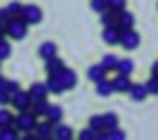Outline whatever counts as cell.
<instances>
[{
    "label": "cell",
    "instance_id": "cell-1",
    "mask_svg": "<svg viewBox=\"0 0 158 140\" xmlns=\"http://www.w3.org/2000/svg\"><path fill=\"white\" fill-rule=\"evenodd\" d=\"M38 125V116L31 111V109H25V111H18V116H14V127L18 129L20 134H31Z\"/></svg>",
    "mask_w": 158,
    "mask_h": 140
},
{
    "label": "cell",
    "instance_id": "cell-2",
    "mask_svg": "<svg viewBox=\"0 0 158 140\" xmlns=\"http://www.w3.org/2000/svg\"><path fill=\"white\" fill-rule=\"evenodd\" d=\"M27 31H29V25H27V20L20 18V16H14L7 23V36L11 40H23L27 36Z\"/></svg>",
    "mask_w": 158,
    "mask_h": 140
},
{
    "label": "cell",
    "instance_id": "cell-3",
    "mask_svg": "<svg viewBox=\"0 0 158 140\" xmlns=\"http://www.w3.org/2000/svg\"><path fill=\"white\" fill-rule=\"evenodd\" d=\"M118 45H123L127 51H134L136 47L140 45V36L134 31V27H131V29H123V31H120V40H118Z\"/></svg>",
    "mask_w": 158,
    "mask_h": 140
},
{
    "label": "cell",
    "instance_id": "cell-4",
    "mask_svg": "<svg viewBox=\"0 0 158 140\" xmlns=\"http://www.w3.org/2000/svg\"><path fill=\"white\" fill-rule=\"evenodd\" d=\"M31 102H34V98H31V93L25 91V89H20L18 93H14V98H11V107H14L16 111L31 109Z\"/></svg>",
    "mask_w": 158,
    "mask_h": 140
},
{
    "label": "cell",
    "instance_id": "cell-5",
    "mask_svg": "<svg viewBox=\"0 0 158 140\" xmlns=\"http://www.w3.org/2000/svg\"><path fill=\"white\" fill-rule=\"evenodd\" d=\"M20 18H25L27 25H38L40 20H43V9H40L38 5H23Z\"/></svg>",
    "mask_w": 158,
    "mask_h": 140
},
{
    "label": "cell",
    "instance_id": "cell-6",
    "mask_svg": "<svg viewBox=\"0 0 158 140\" xmlns=\"http://www.w3.org/2000/svg\"><path fill=\"white\" fill-rule=\"evenodd\" d=\"M109 82H111V89H114L116 93H127L129 87H131L129 76H125V73H118V71H116V78L109 80Z\"/></svg>",
    "mask_w": 158,
    "mask_h": 140
},
{
    "label": "cell",
    "instance_id": "cell-7",
    "mask_svg": "<svg viewBox=\"0 0 158 140\" xmlns=\"http://www.w3.org/2000/svg\"><path fill=\"white\" fill-rule=\"evenodd\" d=\"M58 78H60V82H62V87H65V91H67V89H73V87L78 84L76 71H73V69H67V67L58 73Z\"/></svg>",
    "mask_w": 158,
    "mask_h": 140
},
{
    "label": "cell",
    "instance_id": "cell-8",
    "mask_svg": "<svg viewBox=\"0 0 158 140\" xmlns=\"http://www.w3.org/2000/svg\"><path fill=\"white\" fill-rule=\"evenodd\" d=\"M134 14H129L127 9H123V11H118L116 14V27H118V31H123V29H131L134 27Z\"/></svg>",
    "mask_w": 158,
    "mask_h": 140
},
{
    "label": "cell",
    "instance_id": "cell-9",
    "mask_svg": "<svg viewBox=\"0 0 158 140\" xmlns=\"http://www.w3.org/2000/svg\"><path fill=\"white\" fill-rule=\"evenodd\" d=\"M34 131H36V138L38 140H49V138H54V125L47 122V120L45 122H38Z\"/></svg>",
    "mask_w": 158,
    "mask_h": 140
},
{
    "label": "cell",
    "instance_id": "cell-10",
    "mask_svg": "<svg viewBox=\"0 0 158 140\" xmlns=\"http://www.w3.org/2000/svg\"><path fill=\"white\" fill-rule=\"evenodd\" d=\"M45 120L51 122V125L62 122V107H60V105H49V109H47V113H45Z\"/></svg>",
    "mask_w": 158,
    "mask_h": 140
},
{
    "label": "cell",
    "instance_id": "cell-11",
    "mask_svg": "<svg viewBox=\"0 0 158 140\" xmlns=\"http://www.w3.org/2000/svg\"><path fill=\"white\" fill-rule=\"evenodd\" d=\"M45 82H47V89H49V93H56V96H60L62 91H65V87H62V82H60V78H58V73H49Z\"/></svg>",
    "mask_w": 158,
    "mask_h": 140
},
{
    "label": "cell",
    "instance_id": "cell-12",
    "mask_svg": "<svg viewBox=\"0 0 158 140\" xmlns=\"http://www.w3.org/2000/svg\"><path fill=\"white\" fill-rule=\"evenodd\" d=\"M102 40L107 42V45H118V40H120V31H118V27H116V25L105 27V29H102Z\"/></svg>",
    "mask_w": 158,
    "mask_h": 140
},
{
    "label": "cell",
    "instance_id": "cell-13",
    "mask_svg": "<svg viewBox=\"0 0 158 140\" xmlns=\"http://www.w3.org/2000/svg\"><path fill=\"white\" fill-rule=\"evenodd\" d=\"M129 96H131V100L134 102H143L147 96V89H145V84H136V82H131V87H129V91H127Z\"/></svg>",
    "mask_w": 158,
    "mask_h": 140
},
{
    "label": "cell",
    "instance_id": "cell-14",
    "mask_svg": "<svg viewBox=\"0 0 158 140\" xmlns=\"http://www.w3.org/2000/svg\"><path fill=\"white\" fill-rule=\"evenodd\" d=\"M29 93L34 100H40V98H47L49 96V89H47V82H34L29 87Z\"/></svg>",
    "mask_w": 158,
    "mask_h": 140
},
{
    "label": "cell",
    "instance_id": "cell-15",
    "mask_svg": "<svg viewBox=\"0 0 158 140\" xmlns=\"http://www.w3.org/2000/svg\"><path fill=\"white\" fill-rule=\"evenodd\" d=\"M87 78L94 82V84H96L98 80H102V78H107V71H105L102 69V64L98 62V64H91V67L87 69Z\"/></svg>",
    "mask_w": 158,
    "mask_h": 140
},
{
    "label": "cell",
    "instance_id": "cell-16",
    "mask_svg": "<svg viewBox=\"0 0 158 140\" xmlns=\"http://www.w3.org/2000/svg\"><path fill=\"white\" fill-rule=\"evenodd\" d=\"M54 138H56V140H71V138H73V131H71V127L62 125V122L54 125Z\"/></svg>",
    "mask_w": 158,
    "mask_h": 140
},
{
    "label": "cell",
    "instance_id": "cell-17",
    "mask_svg": "<svg viewBox=\"0 0 158 140\" xmlns=\"http://www.w3.org/2000/svg\"><path fill=\"white\" fill-rule=\"evenodd\" d=\"M38 56L43 58V60H49V58L58 56V47L54 45V42H43V45H40V49H38Z\"/></svg>",
    "mask_w": 158,
    "mask_h": 140
},
{
    "label": "cell",
    "instance_id": "cell-18",
    "mask_svg": "<svg viewBox=\"0 0 158 140\" xmlns=\"http://www.w3.org/2000/svg\"><path fill=\"white\" fill-rule=\"evenodd\" d=\"M45 69H47V76L49 73H60L62 69H65V64H62V60L58 56H54V58L45 60Z\"/></svg>",
    "mask_w": 158,
    "mask_h": 140
},
{
    "label": "cell",
    "instance_id": "cell-19",
    "mask_svg": "<svg viewBox=\"0 0 158 140\" xmlns=\"http://www.w3.org/2000/svg\"><path fill=\"white\" fill-rule=\"evenodd\" d=\"M96 93L100 96V98H107V96H111V93H114V89H111V82H109L107 78L98 80V82H96Z\"/></svg>",
    "mask_w": 158,
    "mask_h": 140
},
{
    "label": "cell",
    "instance_id": "cell-20",
    "mask_svg": "<svg viewBox=\"0 0 158 140\" xmlns=\"http://www.w3.org/2000/svg\"><path fill=\"white\" fill-rule=\"evenodd\" d=\"M116 71H118V73H125V76H131V73H134V60H129V58L118 60V64H116Z\"/></svg>",
    "mask_w": 158,
    "mask_h": 140
},
{
    "label": "cell",
    "instance_id": "cell-21",
    "mask_svg": "<svg viewBox=\"0 0 158 140\" xmlns=\"http://www.w3.org/2000/svg\"><path fill=\"white\" fill-rule=\"evenodd\" d=\"M18 129L14 125H7V127H0V140H18Z\"/></svg>",
    "mask_w": 158,
    "mask_h": 140
},
{
    "label": "cell",
    "instance_id": "cell-22",
    "mask_svg": "<svg viewBox=\"0 0 158 140\" xmlns=\"http://www.w3.org/2000/svg\"><path fill=\"white\" fill-rule=\"evenodd\" d=\"M47 109H49L47 98H40V100H34V102H31V111H34L38 118H40V116H45V113H47Z\"/></svg>",
    "mask_w": 158,
    "mask_h": 140
},
{
    "label": "cell",
    "instance_id": "cell-23",
    "mask_svg": "<svg viewBox=\"0 0 158 140\" xmlns=\"http://www.w3.org/2000/svg\"><path fill=\"white\" fill-rule=\"evenodd\" d=\"M100 64H102V69L105 71H116V64H118V58L116 56H111V53H107V56H102V60H100Z\"/></svg>",
    "mask_w": 158,
    "mask_h": 140
},
{
    "label": "cell",
    "instance_id": "cell-24",
    "mask_svg": "<svg viewBox=\"0 0 158 140\" xmlns=\"http://www.w3.org/2000/svg\"><path fill=\"white\" fill-rule=\"evenodd\" d=\"M100 23H102V27H111V25H116V11H111V9L102 11V14H100Z\"/></svg>",
    "mask_w": 158,
    "mask_h": 140
},
{
    "label": "cell",
    "instance_id": "cell-25",
    "mask_svg": "<svg viewBox=\"0 0 158 140\" xmlns=\"http://www.w3.org/2000/svg\"><path fill=\"white\" fill-rule=\"evenodd\" d=\"M9 56H11V45L7 38H0V60H7Z\"/></svg>",
    "mask_w": 158,
    "mask_h": 140
},
{
    "label": "cell",
    "instance_id": "cell-26",
    "mask_svg": "<svg viewBox=\"0 0 158 140\" xmlns=\"http://www.w3.org/2000/svg\"><path fill=\"white\" fill-rule=\"evenodd\" d=\"M7 125H14V116L9 113L7 107H0V127H7Z\"/></svg>",
    "mask_w": 158,
    "mask_h": 140
},
{
    "label": "cell",
    "instance_id": "cell-27",
    "mask_svg": "<svg viewBox=\"0 0 158 140\" xmlns=\"http://www.w3.org/2000/svg\"><path fill=\"white\" fill-rule=\"evenodd\" d=\"M89 127L94 129V131H102V129H105V120H102V116H91L89 118Z\"/></svg>",
    "mask_w": 158,
    "mask_h": 140
},
{
    "label": "cell",
    "instance_id": "cell-28",
    "mask_svg": "<svg viewBox=\"0 0 158 140\" xmlns=\"http://www.w3.org/2000/svg\"><path fill=\"white\" fill-rule=\"evenodd\" d=\"M102 120H105V129H111V127H118V116L116 113H102Z\"/></svg>",
    "mask_w": 158,
    "mask_h": 140
},
{
    "label": "cell",
    "instance_id": "cell-29",
    "mask_svg": "<svg viewBox=\"0 0 158 140\" xmlns=\"http://www.w3.org/2000/svg\"><path fill=\"white\" fill-rule=\"evenodd\" d=\"M145 89H147V93L158 96V76H152L149 80H147V82H145Z\"/></svg>",
    "mask_w": 158,
    "mask_h": 140
},
{
    "label": "cell",
    "instance_id": "cell-30",
    "mask_svg": "<svg viewBox=\"0 0 158 140\" xmlns=\"http://www.w3.org/2000/svg\"><path fill=\"white\" fill-rule=\"evenodd\" d=\"M107 7L118 14V11H123V9L127 7V0H107Z\"/></svg>",
    "mask_w": 158,
    "mask_h": 140
},
{
    "label": "cell",
    "instance_id": "cell-31",
    "mask_svg": "<svg viewBox=\"0 0 158 140\" xmlns=\"http://www.w3.org/2000/svg\"><path fill=\"white\" fill-rule=\"evenodd\" d=\"M91 9H94V11H96V14H102V11H107V0H91V5H89Z\"/></svg>",
    "mask_w": 158,
    "mask_h": 140
},
{
    "label": "cell",
    "instance_id": "cell-32",
    "mask_svg": "<svg viewBox=\"0 0 158 140\" xmlns=\"http://www.w3.org/2000/svg\"><path fill=\"white\" fill-rule=\"evenodd\" d=\"M11 98H14V96L9 93L7 89H0V107H9V105H11Z\"/></svg>",
    "mask_w": 158,
    "mask_h": 140
},
{
    "label": "cell",
    "instance_id": "cell-33",
    "mask_svg": "<svg viewBox=\"0 0 158 140\" xmlns=\"http://www.w3.org/2000/svg\"><path fill=\"white\" fill-rule=\"evenodd\" d=\"M96 138H98V134L94 131L91 127H87V129H82V131H80V140H96Z\"/></svg>",
    "mask_w": 158,
    "mask_h": 140
},
{
    "label": "cell",
    "instance_id": "cell-34",
    "mask_svg": "<svg viewBox=\"0 0 158 140\" xmlns=\"http://www.w3.org/2000/svg\"><path fill=\"white\" fill-rule=\"evenodd\" d=\"M5 89L14 96V93H18V91H20V82H18V80H7V82H5Z\"/></svg>",
    "mask_w": 158,
    "mask_h": 140
},
{
    "label": "cell",
    "instance_id": "cell-35",
    "mask_svg": "<svg viewBox=\"0 0 158 140\" xmlns=\"http://www.w3.org/2000/svg\"><path fill=\"white\" fill-rule=\"evenodd\" d=\"M7 9H9V14H11V18L23 14V5H20V2H9V5H7Z\"/></svg>",
    "mask_w": 158,
    "mask_h": 140
},
{
    "label": "cell",
    "instance_id": "cell-36",
    "mask_svg": "<svg viewBox=\"0 0 158 140\" xmlns=\"http://www.w3.org/2000/svg\"><path fill=\"white\" fill-rule=\"evenodd\" d=\"M9 20H11V14H9V9L7 7H2V9H0V23H9Z\"/></svg>",
    "mask_w": 158,
    "mask_h": 140
},
{
    "label": "cell",
    "instance_id": "cell-37",
    "mask_svg": "<svg viewBox=\"0 0 158 140\" xmlns=\"http://www.w3.org/2000/svg\"><path fill=\"white\" fill-rule=\"evenodd\" d=\"M5 36H7V25L0 23V38H5Z\"/></svg>",
    "mask_w": 158,
    "mask_h": 140
},
{
    "label": "cell",
    "instance_id": "cell-38",
    "mask_svg": "<svg viewBox=\"0 0 158 140\" xmlns=\"http://www.w3.org/2000/svg\"><path fill=\"white\" fill-rule=\"evenodd\" d=\"M152 76H158V60L152 64Z\"/></svg>",
    "mask_w": 158,
    "mask_h": 140
},
{
    "label": "cell",
    "instance_id": "cell-39",
    "mask_svg": "<svg viewBox=\"0 0 158 140\" xmlns=\"http://www.w3.org/2000/svg\"><path fill=\"white\" fill-rule=\"evenodd\" d=\"M5 82H7V78H2V76H0V89H5Z\"/></svg>",
    "mask_w": 158,
    "mask_h": 140
},
{
    "label": "cell",
    "instance_id": "cell-40",
    "mask_svg": "<svg viewBox=\"0 0 158 140\" xmlns=\"http://www.w3.org/2000/svg\"><path fill=\"white\" fill-rule=\"evenodd\" d=\"M0 67H2V60H0Z\"/></svg>",
    "mask_w": 158,
    "mask_h": 140
}]
</instances>
